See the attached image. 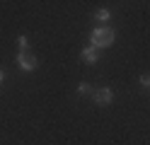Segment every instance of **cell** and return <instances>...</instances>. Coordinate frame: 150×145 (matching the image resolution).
I'll return each mask as SVG.
<instances>
[{
  "mask_svg": "<svg viewBox=\"0 0 150 145\" xmlns=\"http://www.w3.org/2000/svg\"><path fill=\"white\" fill-rule=\"evenodd\" d=\"M17 46H20V53H27V46H29V39H27L24 34L17 39Z\"/></svg>",
  "mask_w": 150,
  "mask_h": 145,
  "instance_id": "8992f818",
  "label": "cell"
},
{
  "mask_svg": "<svg viewBox=\"0 0 150 145\" xmlns=\"http://www.w3.org/2000/svg\"><path fill=\"white\" fill-rule=\"evenodd\" d=\"M95 102H97L99 106L111 104V102H114V90H111V87H99V90L95 92Z\"/></svg>",
  "mask_w": 150,
  "mask_h": 145,
  "instance_id": "3957f363",
  "label": "cell"
},
{
  "mask_svg": "<svg viewBox=\"0 0 150 145\" xmlns=\"http://www.w3.org/2000/svg\"><path fill=\"white\" fill-rule=\"evenodd\" d=\"M3 80H5V73H3V70H0V85H3Z\"/></svg>",
  "mask_w": 150,
  "mask_h": 145,
  "instance_id": "9c48e42d",
  "label": "cell"
},
{
  "mask_svg": "<svg viewBox=\"0 0 150 145\" xmlns=\"http://www.w3.org/2000/svg\"><path fill=\"white\" fill-rule=\"evenodd\" d=\"M140 85L150 90V75H148V73H143V75H140Z\"/></svg>",
  "mask_w": 150,
  "mask_h": 145,
  "instance_id": "ba28073f",
  "label": "cell"
},
{
  "mask_svg": "<svg viewBox=\"0 0 150 145\" xmlns=\"http://www.w3.org/2000/svg\"><path fill=\"white\" fill-rule=\"evenodd\" d=\"M78 92H80V94H90L92 90H90V85H87V82H80V87H78Z\"/></svg>",
  "mask_w": 150,
  "mask_h": 145,
  "instance_id": "52a82bcc",
  "label": "cell"
},
{
  "mask_svg": "<svg viewBox=\"0 0 150 145\" xmlns=\"http://www.w3.org/2000/svg\"><path fill=\"white\" fill-rule=\"evenodd\" d=\"M17 65H20L22 73H34L39 61H36V56H29V53H17Z\"/></svg>",
  "mask_w": 150,
  "mask_h": 145,
  "instance_id": "7a4b0ae2",
  "label": "cell"
},
{
  "mask_svg": "<svg viewBox=\"0 0 150 145\" xmlns=\"http://www.w3.org/2000/svg\"><path fill=\"white\" fill-rule=\"evenodd\" d=\"M114 39H116V32L111 27H95L92 29V34H90V46L92 48H107L114 44Z\"/></svg>",
  "mask_w": 150,
  "mask_h": 145,
  "instance_id": "6da1fadb",
  "label": "cell"
},
{
  "mask_svg": "<svg viewBox=\"0 0 150 145\" xmlns=\"http://www.w3.org/2000/svg\"><path fill=\"white\" fill-rule=\"evenodd\" d=\"M82 61H85V63H97L99 61V51H97V48H92V46H87L85 48V51H82Z\"/></svg>",
  "mask_w": 150,
  "mask_h": 145,
  "instance_id": "277c9868",
  "label": "cell"
},
{
  "mask_svg": "<svg viewBox=\"0 0 150 145\" xmlns=\"http://www.w3.org/2000/svg\"><path fill=\"white\" fill-rule=\"evenodd\" d=\"M95 19H97V22H109V19H111V12H109L107 7H99L97 12H95Z\"/></svg>",
  "mask_w": 150,
  "mask_h": 145,
  "instance_id": "5b68a950",
  "label": "cell"
}]
</instances>
